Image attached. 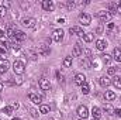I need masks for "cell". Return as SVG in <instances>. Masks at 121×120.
Here are the masks:
<instances>
[{
  "instance_id": "cell-34",
  "label": "cell",
  "mask_w": 121,
  "mask_h": 120,
  "mask_svg": "<svg viewBox=\"0 0 121 120\" xmlns=\"http://www.w3.org/2000/svg\"><path fill=\"white\" fill-rule=\"evenodd\" d=\"M6 11H7V10H6V7H3V6H0V17H3V16L6 14Z\"/></svg>"
},
{
  "instance_id": "cell-15",
  "label": "cell",
  "mask_w": 121,
  "mask_h": 120,
  "mask_svg": "<svg viewBox=\"0 0 121 120\" xmlns=\"http://www.w3.org/2000/svg\"><path fill=\"white\" fill-rule=\"evenodd\" d=\"M106 47H107V42H106L104 40H97V41H96V48H97L99 51H104Z\"/></svg>"
},
{
  "instance_id": "cell-9",
  "label": "cell",
  "mask_w": 121,
  "mask_h": 120,
  "mask_svg": "<svg viewBox=\"0 0 121 120\" xmlns=\"http://www.w3.org/2000/svg\"><path fill=\"white\" fill-rule=\"evenodd\" d=\"M62 38H63V31L62 30H55L52 32V40H54L55 42H60Z\"/></svg>"
},
{
  "instance_id": "cell-31",
  "label": "cell",
  "mask_w": 121,
  "mask_h": 120,
  "mask_svg": "<svg viewBox=\"0 0 121 120\" xmlns=\"http://www.w3.org/2000/svg\"><path fill=\"white\" fill-rule=\"evenodd\" d=\"M101 58H103V61H104L106 64H108V62L111 61V55H108V54H104V55H101Z\"/></svg>"
},
{
  "instance_id": "cell-27",
  "label": "cell",
  "mask_w": 121,
  "mask_h": 120,
  "mask_svg": "<svg viewBox=\"0 0 121 120\" xmlns=\"http://www.w3.org/2000/svg\"><path fill=\"white\" fill-rule=\"evenodd\" d=\"M10 48H11L13 51H18L21 47H20V44H18L17 41H14V42H11V44H10Z\"/></svg>"
},
{
  "instance_id": "cell-20",
  "label": "cell",
  "mask_w": 121,
  "mask_h": 120,
  "mask_svg": "<svg viewBox=\"0 0 121 120\" xmlns=\"http://www.w3.org/2000/svg\"><path fill=\"white\" fill-rule=\"evenodd\" d=\"M111 83H113V86H114V88L121 89V78H120V76H116V78L111 81Z\"/></svg>"
},
{
  "instance_id": "cell-39",
  "label": "cell",
  "mask_w": 121,
  "mask_h": 120,
  "mask_svg": "<svg viewBox=\"0 0 121 120\" xmlns=\"http://www.w3.org/2000/svg\"><path fill=\"white\" fill-rule=\"evenodd\" d=\"M11 107H13V109H18V103H17V102H13Z\"/></svg>"
},
{
  "instance_id": "cell-16",
  "label": "cell",
  "mask_w": 121,
  "mask_h": 120,
  "mask_svg": "<svg viewBox=\"0 0 121 120\" xmlns=\"http://www.w3.org/2000/svg\"><path fill=\"white\" fill-rule=\"evenodd\" d=\"M73 57H80L82 54H83V50H82V47H80V44H75V47H73Z\"/></svg>"
},
{
  "instance_id": "cell-2",
  "label": "cell",
  "mask_w": 121,
  "mask_h": 120,
  "mask_svg": "<svg viewBox=\"0 0 121 120\" xmlns=\"http://www.w3.org/2000/svg\"><path fill=\"white\" fill-rule=\"evenodd\" d=\"M97 17L100 18L101 23H107V21H110V20L113 18V14H111L108 10H101V11L97 13Z\"/></svg>"
},
{
  "instance_id": "cell-3",
  "label": "cell",
  "mask_w": 121,
  "mask_h": 120,
  "mask_svg": "<svg viewBox=\"0 0 121 120\" xmlns=\"http://www.w3.org/2000/svg\"><path fill=\"white\" fill-rule=\"evenodd\" d=\"M41 6H42V9L45 11H54V9H55V4H54L52 0H44L41 3Z\"/></svg>"
},
{
  "instance_id": "cell-29",
  "label": "cell",
  "mask_w": 121,
  "mask_h": 120,
  "mask_svg": "<svg viewBox=\"0 0 121 120\" xmlns=\"http://www.w3.org/2000/svg\"><path fill=\"white\" fill-rule=\"evenodd\" d=\"M82 92H83L85 95H87V93L90 92V88H89V85H87V83H83V85H82Z\"/></svg>"
},
{
  "instance_id": "cell-35",
  "label": "cell",
  "mask_w": 121,
  "mask_h": 120,
  "mask_svg": "<svg viewBox=\"0 0 121 120\" xmlns=\"http://www.w3.org/2000/svg\"><path fill=\"white\" fill-rule=\"evenodd\" d=\"M66 6H68V9H73V7H75V3H73V1H68Z\"/></svg>"
},
{
  "instance_id": "cell-30",
  "label": "cell",
  "mask_w": 121,
  "mask_h": 120,
  "mask_svg": "<svg viewBox=\"0 0 121 120\" xmlns=\"http://www.w3.org/2000/svg\"><path fill=\"white\" fill-rule=\"evenodd\" d=\"M116 72H117V68H116V66H110V68L107 69V74H108V75H116Z\"/></svg>"
},
{
  "instance_id": "cell-6",
  "label": "cell",
  "mask_w": 121,
  "mask_h": 120,
  "mask_svg": "<svg viewBox=\"0 0 121 120\" xmlns=\"http://www.w3.org/2000/svg\"><path fill=\"white\" fill-rule=\"evenodd\" d=\"M35 23H37V20L32 18V17H26V18L23 20V26L27 27V28H34V27H35Z\"/></svg>"
},
{
  "instance_id": "cell-1",
  "label": "cell",
  "mask_w": 121,
  "mask_h": 120,
  "mask_svg": "<svg viewBox=\"0 0 121 120\" xmlns=\"http://www.w3.org/2000/svg\"><path fill=\"white\" fill-rule=\"evenodd\" d=\"M13 71H14V74L16 75H23L24 74V71H26V65H24V62L23 61H14V64H13Z\"/></svg>"
},
{
  "instance_id": "cell-42",
  "label": "cell",
  "mask_w": 121,
  "mask_h": 120,
  "mask_svg": "<svg viewBox=\"0 0 121 120\" xmlns=\"http://www.w3.org/2000/svg\"><path fill=\"white\" fill-rule=\"evenodd\" d=\"M1 90H3V83L0 82V93H1Z\"/></svg>"
},
{
  "instance_id": "cell-41",
  "label": "cell",
  "mask_w": 121,
  "mask_h": 120,
  "mask_svg": "<svg viewBox=\"0 0 121 120\" xmlns=\"http://www.w3.org/2000/svg\"><path fill=\"white\" fill-rule=\"evenodd\" d=\"M1 6H3V7H9V6H10V3H9V1H3V4H1Z\"/></svg>"
},
{
  "instance_id": "cell-19",
  "label": "cell",
  "mask_w": 121,
  "mask_h": 120,
  "mask_svg": "<svg viewBox=\"0 0 121 120\" xmlns=\"http://www.w3.org/2000/svg\"><path fill=\"white\" fill-rule=\"evenodd\" d=\"M113 58L117 61V62H121V48H114V51H113Z\"/></svg>"
},
{
  "instance_id": "cell-32",
  "label": "cell",
  "mask_w": 121,
  "mask_h": 120,
  "mask_svg": "<svg viewBox=\"0 0 121 120\" xmlns=\"http://www.w3.org/2000/svg\"><path fill=\"white\" fill-rule=\"evenodd\" d=\"M6 54H7V47L0 44V55H6Z\"/></svg>"
},
{
  "instance_id": "cell-44",
  "label": "cell",
  "mask_w": 121,
  "mask_h": 120,
  "mask_svg": "<svg viewBox=\"0 0 121 120\" xmlns=\"http://www.w3.org/2000/svg\"><path fill=\"white\" fill-rule=\"evenodd\" d=\"M80 120H85V119H80Z\"/></svg>"
},
{
  "instance_id": "cell-33",
  "label": "cell",
  "mask_w": 121,
  "mask_h": 120,
  "mask_svg": "<svg viewBox=\"0 0 121 120\" xmlns=\"http://www.w3.org/2000/svg\"><path fill=\"white\" fill-rule=\"evenodd\" d=\"M30 112H31V116H32V117H35V119L38 117V112H37L35 109H30Z\"/></svg>"
},
{
  "instance_id": "cell-17",
  "label": "cell",
  "mask_w": 121,
  "mask_h": 120,
  "mask_svg": "<svg viewBox=\"0 0 121 120\" xmlns=\"http://www.w3.org/2000/svg\"><path fill=\"white\" fill-rule=\"evenodd\" d=\"M99 83H100L103 88H107V86L111 83V81L108 79V76H101V78L99 79Z\"/></svg>"
},
{
  "instance_id": "cell-5",
  "label": "cell",
  "mask_w": 121,
  "mask_h": 120,
  "mask_svg": "<svg viewBox=\"0 0 121 120\" xmlns=\"http://www.w3.org/2000/svg\"><path fill=\"white\" fill-rule=\"evenodd\" d=\"M27 38V35L23 32V31H18V30H16V32H14V37L11 38V42H14V41H24Z\"/></svg>"
},
{
  "instance_id": "cell-40",
  "label": "cell",
  "mask_w": 121,
  "mask_h": 120,
  "mask_svg": "<svg viewBox=\"0 0 121 120\" xmlns=\"http://www.w3.org/2000/svg\"><path fill=\"white\" fill-rule=\"evenodd\" d=\"M117 13L121 16V3H118V6H117Z\"/></svg>"
},
{
  "instance_id": "cell-24",
  "label": "cell",
  "mask_w": 121,
  "mask_h": 120,
  "mask_svg": "<svg viewBox=\"0 0 121 120\" xmlns=\"http://www.w3.org/2000/svg\"><path fill=\"white\" fill-rule=\"evenodd\" d=\"M39 54H42V55H48L49 54V48L47 47V45H42L41 48H39V51H38Z\"/></svg>"
},
{
  "instance_id": "cell-37",
  "label": "cell",
  "mask_w": 121,
  "mask_h": 120,
  "mask_svg": "<svg viewBox=\"0 0 121 120\" xmlns=\"http://www.w3.org/2000/svg\"><path fill=\"white\" fill-rule=\"evenodd\" d=\"M114 115H117L118 117H121V109H116L114 110Z\"/></svg>"
},
{
  "instance_id": "cell-8",
  "label": "cell",
  "mask_w": 121,
  "mask_h": 120,
  "mask_svg": "<svg viewBox=\"0 0 121 120\" xmlns=\"http://www.w3.org/2000/svg\"><path fill=\"white\" fill-rule=\"evenodd\" d=\"M39 88L42 90H49L51 89V82H49V79L41 78V79H39Z\"/></svg>"
},
{
  "instance_id": "cell-4",
  "label": "cell",
  "mask_w": 121,
  "mask_h": 120,
  "mask_svg": "<svg viewBox=\"0 0 121 120\" xmlns=\"http://www.w3.org/2000/svg\"><path fill=\"white\" fill-rule=\"evenodd\" d=\"M78 115H79L80 119H86V117L89 116V109H87L85 105H80V106L78 107Z\"/></svg>"
},
{
  "instance_id": "cell-11",
  "label": "cell",
  "mask_w": 121,
  "mask_h": 120,
  "mask_svg": "<svg viewBox=\"0 0 121 120\" xmlns=\"http://www.w3.org/2000/svg\"><path fill=\"white\" fill-rule=\"evenodd\" d=\"M69 32H70V34H76V35H79V37H82V38H83V35H85L83 30H82L80 27H78V26L70 27V28H69Z\"/></svg>"
},
{
  "instance_id": "cell-14",
  "label": "cell",
  "mask_w": 121,
  "mask_h": 120,
  "mask_svg": "<svg viewBox=\"0 0 121 120\" xmlns=\"http://www.w3.org/2000/svg\"><path fill=\"white\" fill-rule=\"evenodd\" d=\"M101 109L100 107H97V106H93V109H91V116H93V119H100L101 117Z\"/></svg>"
},
{
  "instance_id": "cell-13",
  "label": "cell",
  "mask_w": 121,
  "mask_h": 120,
  "mask_svg": "<svg viewBox=\"0 0 121 120\" xmlns=\"http://www.w3.org/2000/svg\"><path fill=\"white\" fill-rule=\"evenodd\" d=\"M75 83L82 86L83 83H86V76H85L83 74H78V75L75 76Z\"/></svg>"
},
{
  "instance_id": "cell-7",
  "label": "cell",
  "mask_w": 121,
  "mask_h": 120,
  "mask_svg": "<svg viewBox=\"0 0 121 120\" xmlns=\"http://www.w3.org/2000/svg\"><path fill=\"white\" fill-rule=\"evenodd\" d=\"M79 20H80V23L83 26H89L91 23V17H90V14H87V13H82L79 16Z\"/></svg>"
},
{
  "instance_id": "cell-26",
  "label": "cell",
  "mask_w": 121,
  "mask_h": 120,
  "mask_svg": "<svg viewBox=\"0 0 121 120\" xmlns=\"http://www.w3.org/2000/svg\"><path fill=\"white\" fill-rule=\"evenodd\" d=\"M72 65V57H66L65 60H63V66L65 68H69Z\"/></svg>"
},
{
  "instance_id": "cell-43",
  "label": "cell",
  "mask_w": 121,
  "mask_h": 120,
  "mask_svg": "<svg viewBox=\"0 0 121 120\" xmlns=\"http://www.w3.org/2000/svg\"><path fill=\"white\" fill-rule=\"evenodd\" d=\"M13 120H20V119H18V117H14V119H13Z\"/></svg>"
},
{
  "instance_id": "cell-21",
  "label": "cell",
  "mask_w": 121,
  "mask_h": 120,
  "mask_svg": "<svg viewBox=\"0 0 121 120\" xmlns=\"http://www.w3.org/2000/svg\"><path fill=\"white\" fill-rule=\"evenodd\" d=\"M7 35V27L0 23V38H4Z\"/></svg>"
},
{
  "instance_id": "cell-22",
  "label": "cell",
  "mask_w": 121,
  "mask_h": 120,
  "mask_svg": "<svg viewBox=\"0 0 121 120\" xmlns=\"http://www.w3.org/2000/svg\"><path fill=\"white\" fill-rule=\"evenodd\" d=\"M116 99V93L114 92H111V90H108V92H106V100H114Z\"/></svg>"
},
{
  "instance_id": "cell-36",
  "label": "cell",
  "mask_w": 121,
  "mask_h": 120,
  "mask_svg": "<svg viewBox=\"0 0 121 120\" xmlns=\"http://www.w3.org/2000/svg\"><path fill=\"white\" fill-rule=\"evenodd\" d=\"M80 64H82V65H83V66H86V68H87V69H89V68H90V64H89V62H87V61H82V62H80Z\"/></svg>"
},
{
  "instance_id": "cell-23",
  "label": "cell",
  "mask_w": 121,
  "mask_h": 120,
  "mask_svg": "<svg viewBox=\"0 0 121 120\" xmlns=\"http://www.w3.org/2000/svg\"><path fill=\"white\" fill-rule=\"evenodd\" d=\"M93 38H94V35H93L91 32H85V35H83V40H85L86 42H91Z\"/></svg>"
},
{
  "instance_id": "cell-12",
  "label": "cell",
  "mask_w": 121,
  "mask_h": 120,
  "mask_svg": "<svg viewBox=\"0 0 121 120\" xmlns=\"http://www.w3.org/2000/svg\"><path fill=\"white\" fill-rule=\"evenodd\" d=\"M9 66H10V64H9L7 60H0V75L4 74V72H7Z\"/></svg>"
},
{
  "instance_id": "cell-28",
  "label": "cell",
  "mask_w": 121,
  "mask_h": 120,
  "mask_svg": "<svg viewBox=\"0 0 121 120\" xmlns=\"http://www.w3.org/2000/svg\"><path fill=\"white\" fill-rule=\"evenodd\" d=\"M3 113H6V115H11V113H13V107H11V106H6V107H3Z\"/></svg>"
},
{
  "instance_id": "cell-25",
  "label": "cell",
  "mask_w": 121,
  "mask_h": 120,
  "mask_svg": "<svg viewBox=\"0 0 121 120\" xmlns=\"http://www.w3.org/2000/svg\"><path fill=\"white\" fill-rule=\"evenodd\" d=\"M48 112H49V106H47V105H41V106H39V113L47 115Z\"/></svg>"
},
{
  "instance_id": "cell-18",
  "label": "cell",
  "mask_w": 121,
  "mask_h": 120,
  "mask_svg": "<svg viewBox=\"0 0 121 120\" xmlns=\"http://www.w3.org/2000/svg\"><path fill=\"white\" fill-rule=\"evenodd\" d=\"M103 110H104L107 115H114V110H116V109H114V107H113L110 103H104V106H103Z\"/></svg>"
},
{
  "instance_id": "cell-10",
  "label": "cell",
  "mask_w": 121,
  "mask_h": 120,
  "mask_svg": "<svg viewBox=\"0 0 121 120\" xmlns=\"http://www.w3.org/2000/svg\"><path fill=\"white\" fill-rule=\"evenodd\" d=\"M28 99H30L32 103H35V105H41V102H42V99H41V96H38V95H35V93H28Z\"/></svg>"
},
{
  "instance_id": "cell-38",
  "label": "cell",
  "mask_w": 121,
  "mask_h": 120,
  "mask_svg": "<svg viewBox=\"0 0 121 120\" xmlns=\"http://www.w3.org/2000/svg\"><path fill=\"white\" fill-rule=\"evenodd\" d=\"M103 32V26H99L97 27V34H101Z\"/></svg>"
}]
</instances>
